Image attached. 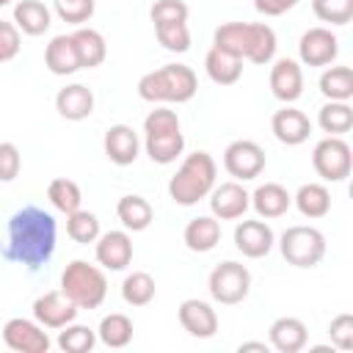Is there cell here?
Segmentation results:
<instances>
[{
    "mask_svg": "<svg viewBox=\"0 0 353 353\" xmlns=\"http://www.w3.org/2000/svg\"><path fill=\"white\" fill-rule=\"evenodd\" d=\"M268 336H270V347L279 350V353H298L309 342L306 323L298 320V317H279V320H273L270 328H268Z\"/></svg>",
    "mask_w": 353,
    "mask_h": 353,
    "instance_id": "obj_20",
    "label": "cell"
},
{
    "mask_svg": "<svg viewBox=\"0 0 353 353\" xmlns=\"http://www.w3.org/2000/svg\"><path fill=\"white\" fill-rule=\"evenodd\" d=\"M320 91L325 99L347 102L353 97V69L350 66H328L320 74Z\"/></svg>",
    "mask_w": 353,
    "mask_h": 353,
    "instance_id": "obj_32",
    "label": "cell"
},
{
    "mask_svg": "<svg viewBox=\"0 0 353 353\" xmlns=\"http://www.w3.org/2000/svg\"><path fill=\"white\" fill-rule=\"evenodd\" d=\"M14 25L25 36H41L52 25V14L41 0H19L14 6Z\"/></svg>",
    "mask_w": 353,
    "mask_h": 353,
    "instance_id": "obj_25",
    "label": "cell"
},
{
    "mask_svg": "<svg viewBox=\"0 0 353 353\" xmlns=\"http://www.w3.org/2000/svg\"><path fill=\"white\" fill-rule=\"evenodd\" d=\"M298 6V0H254V8L265 17H281L287 11H292Z\"/></svg>",
    "mask_w": 353,
    "mask_h": 353,
    "instance_id": "obj_46",
    "label": "cell"
},
{
    "mask_svg": "<svg viewBox=\"0 0 353 353\" xmlns=\"http://www.w3.org/2000/svg\"><path fill=\"white\" fill-rule=\"evenodd\" d=\"M339 55V39L331 28H309L298 41V58L303 66H328Z\"/></svg>",
    "mask_w": 353,
    "mask_h": 353,
    "instance_id": "obj_11",
    "label": "cell"
},
{
    "mask_svg": "<svg viewBox=\"0 0 353 353\" xmlns=\"http://www.w3.org/2000/svg\"><path fill=\"white\" fill-rule=\"evenodd\" d=\"M97 262L99 268L105 270H124L130 262H132V237L121 229H113V232H105L97 237Z\"/></svg>",
    "mask_w": 353,
    "mask_h": 353,
    "instance_id": "obj_15",
    "label": "cell"
},
{
    "mask_svg": "<svg viewBox=\"0 0 353 353\" xmlns=\"http://www.w3.org/2000/svg\"><path fill=\"white\" fill-rule=\"evenodd\" d=\"M292 204L298 207V212L309 221H317V218H325L328 210H331V193L325 185L320 182H306L298 188V193L292 196Z\"/></svg>",
    "mask_w": 353,
    "mask_h": 353,
    "instance_id": "obj_28",
    "label": "cell"
},
{
    "mask_svg": "<svg viewBox=\"0 0 353 353\" xmlns=\"http://www.w3.org/2000/svg\"><path fill=\"white\" fill-rule=\"evenodd\" d=\"M251 207L259 218H281L292 207V196L284 185L279 182H265L251 193Z\"/></svg>",
    "mask_w": 353,
    "mask_h": 353,
    "instance_id": "obj_23",
    "label": "cell"
},
{
    "mask_svg": "<svg viewBox=\"0 0 353 353\" xmlns=\"http://www.w3.org/2000/svg\"><path fill=\"white\" fill-rule=\"evenodd\" d=\"M52 8H55V14H58L63 22L80 28L83 22H88V19L94 17L97 3H94V0H52Z\"/></svg>",
    "mask_w": 353,
    "mask_h": 353,
    "instance_id": "obj_40",
    "label": "cell"
},
{
    "mask_svg": "<svg viewBox=\"0 0 353 353\" xmlns=\"http://www.w3.org/2000/svg\"><path fill=\"white\" fill-rule=\"evenodd\" d=\"M270 130H273V135H276L279 143H284V146H301L309 138V132H312V121H309V116L303 110H298L292 105H284L281 110L273 113Z\"/></svg>",
    "mask_w": 353,
    "mask_h": 353,
    "instance_id": "obj_17",
    "label": "cell"
},
{
    "mask_svg": "<svg viewBox=\"0 0 353 353\" xmlns=\"http://www.w3.org/2000/svg\"><path fill=\"white\" fill-rule=\"evenodd\" d=\"M22 47V36H19V28L14 22H6L0 19V63H8L17 58Z\"/></svg>",
    "mask_w": 353,
    "mask_h": 353,
    "instance_id": "obj_45",
    "label": "cell"
},
{
    "mask_svg": "<svg viewBox=\"0 0 353 353\" xmlns=\"http://www.w3.org/2000/svg\"><path fill=\"white\" fill-rule=\"evenodd\" d=\"M251 207V193L234 179V182H221L210 190V210L218 221H234L243 218Z\"/></svg>",
    "mask_w": 353,
    "mask_h": 353,
    "instance_id": "obj_12",
    "label": "cell"
},
{
    "mask_svg": "<svg viewBox=\"0 0 353 353\" xmlns=\"http://www.w3.org/2000/svg\"><path fill=\"white\" fill-rule=\"evenodd\" d=\"M154 36H157V41H160L168 52H188V50H190V30H188V22L154 25Z\"/></svg>",
    "mask_w": 353,
    "mask_h": 353,
    "instance_id": "obj_38",
    "label": "cell"
},
{
    "mask_svg": "<svg viewBox=\"0 0 353 353\" xmlns=\"http://www.w3.org/2000/svg\"><path fill=\"white\" fill-rule=\"evenodd\" d=\"M77 312L80 309L61 290H50L33 301V320L44 328H63V325L74 323Z\"/></svg>",
    "mask_w": 353,
    "mask_h": 353,
    "instance_id": "obj_13",
    "label": "cell"
},
{
    "mask_svg": "<svg viewBox=\"0 0 353 353\" xmlns=\"http://www.w3.org/2000/svg\"><path fill=\"white\" fill-rule=\"evenodd\" d=\"M185 245L193 254H207L221 243V223L215 215H199L193 221H188L185 232H182Z\"/></svg>",
    "mask_w": 353,
    "mask_h": 353,
    "instance_id": "obj_24",
    "label": "cell"
},
{
    "mask_svg": "<svg viewBox=\"0 0 353 353\" xmlns=\"http://www.w3.org/2000/svg\"><path fill=\"white\" fill-rule=\"evenodd\" d=\"M55 240H58L55 218L47 210L28 204L17 210L8 221V243L3 248V256L28 270H39L55 254Z\"/></svg>",
    "mask_w": 353,
    "mask_h": 353,
    "instance_id": "obj_1",
    "label": "cell"
},
{
    "mask_svg": "<svg viewBox=\"0 0 353 353\" xmlns=\"http://www.w3.org/2000/svg\"><path fill=\"white\" fill-rule=\"evenodd\" d=\"M312 165L325 182H345L353 168V154H350L347 141L342 135H328L317 141L312 152Z\"/></svg>",
    "mask_w": 353,
    "mask_h": 353,
    "instance_id": "obj_8",
    "label": "cell"
},
{
    "mask_svg": "<svg viewBox=\"0 0 353 353\" xmlns=\"http://www.w3.org/2000/svg\"><path fill=\"white\" fill-rule=\"evenodd\" d=\"M276 33L265 22H223L212 33V47L240 58L251 61L256 66H265L276 55Z\"/></svg>",
    "mask_w": 353,
    "mask_h": 353,
    "instance_id": "obj_2",
    "label": "cell"
},
{
    "mask_svg": "<svg viewBox=\"0 0 353 353\" xmlns=\"http://www.w3.org/2000/svg\"><path fill=\"white\" fill-rule=\"evenodd\" d=\"M143 149H146V154H149L152 163L168 165V163H174L185 152V135H182V130L163 132V135H146Z\"/></svg>",
    "mask_w": 353,
    "mask_h": 353,
    "instance_id": "obj_30",
    "label": "cell"
},
{
    "mask_svg": "<svg viewBox=\"0 0 353 353\" xmlns=\"http://www.w3.org/2000/svg\"><path fill=\"white\" fill-rule=\"evenodd\" d=\"M8 3H11V0H0V8H3V6H8Z\"/></svg>",
    "mask_w": 353,
    "mask_h": 353,
    "instance_id": "obj_48",
    "label": "cell"
},
{
    "mask_svg": "<svg viewBox=\"0 0 353 353\" xmlns=\"http://www.w3.org/2000/svg\"><path fill=\"white\" fill-rule=\"evenodd\" d=\"M102 149H105V157L110 163H116V165H132L138 160L141 141H138V132L130 124H113V127L105 130Z\"/></svg>",
    "mask_w": 353,
    "mask_h": 353,
    "instance_id": "obj_18",
    "label": "cell"
},
{
    "mask_svg": "<svg viewBox=\"0 0 353 353\" xmlns=\"http://www.w3.org/2000/svg\"><path fill=\"white\" fill-rule=\"evenodd\" d=\"M215 176H218V165L212 154L193 152L179 163L176 174L168 179V196L179 207H193L210 196V190L215 188Z\"/></svg>",
    "mask_w": 353,
    "mask_h": 353,
    "instance_id": "obj_3",
    "label": "cell"
},
{
    "mask_svg": "<svg viewBox=\"0 0 353 353\" xmlns=\"http://www.w3.org/2000/svg\"><path fill=\"white\" fill-rule=\"evenodd\" d=\"M72 41H74V50H77V58H80V69H94L108 58L105 36L99 30H94V28H83L80 25L72 33Z\"/></svg>",
    "mask_w": 353,
    "mask_h": 353,
    "instance_id": "obj_27",
    "label": "cell"
},
{
    "mask_svg": "<svg viewBox=\"0 0 353 353\" xmlns=\"http://www.w3.org/2000/svg\"><path fill=\"white\" fill-rule=\"evenodd\" d=\"M270 91L279 102L292 105L303 94V69L292 58H279L270 66Z\"/></svg>",
    "mask_w": 353,
    "mask_h": 353,
    "instance_id": "obj_16",
    "label": "cell"
},
{
    "mask_svg": "<svg viewBox=\"0 0 353 353\" xmlns=\"http://www.w3.org/2000/svg\"><path fill=\"white\" fill-rule=\"evenodd\" d=\"M55 110L66 121H83L94 113V94L83 83H72L55 94Z\"/></svg>",
    "mask_w": 353,
    "mask_h": 353,
    "instance_id": "obj_21",
    "label": "cell"
},
{
    "mask_svg": "<svg viewBox=\"0 0 353 353\" xmlns=\"http://www.w3.org/2000/svg\"><path fill=\"white\" fill-rule=\"evenodd\" d=\"M61 292L77 309H97L108 295L105 270L85 259H72L61 273Z\"/></svg>",
    "mask_w": 353,
    "mask_h": 353,
    "instance_id": "obj_5",
    "label": "cell"
},
{
    "mask_svg": "<svg viewBox=\"0 0 353 353\" xmlns=\"http://www.w3.org/2000/svg\"><path fill=\"white\" fill-rule=\"evenodd\" d=\"M317 124H320V130L328 132V135H345V132H350V127H353V108H350L347 102H334V99H328V102L320 108V113H317Z\"/></svg>",
    "mask_w": 353,
    "mask_h": 353,
    "instance_id": "obj_34",
    "label": "cell"
},
{
    "mask_svg": "<svg viewBox=\"0 0 353 353\" xmlns=\"http://www.w3.org/2000/svg\"><path fill=\"white\" fill-rule=\"evenodd\" d=\"M19 168H22V154L17 143L3 141L0 143V182H14L19 176Z\"/></svg>",
    "mask_w": 353,
    "mask_h": 353,
    "instance_id": "obj_44",
    "label": "cell"
},
{
    "mask_svg": "<svg viewBox=\"0 0 353 353\" xmlns=\"http://www.w3.org/2000/svg\"><path fill=\"white\" fill-rule=\"evenodd\" d=\"M281 256L295 268H314L325 256V234L314 226H287L279 237Z\"/></svg>",
    "mask_w": 353,
    "mask_h": 353,
    "instance_id": "obj_6",
    "label": "cell"
},
{
    "mask_svg": "<svg viewBox=\"0 0 353 353\" xmlns=\"http://www.w3.org/2000/svg\"><path fill=\"white\" fill-rule=\"evenodd\" d=\"M132 320L121 312H110L102 317L99 328H97V339L108 347H127L132 342Z\"/></svg>",
    "mask_w": 353,
    "mask_h": 353,
    "instance_id": "obj_31",
    "label": "cell"
},
{
    "mask_svg": "<svg viewBox=\"0 0 353 353\" xmlns=\"http://www.w3.org/2000/svg\"><path fill=\"white\" fill-rule=\"evenodd\" d=\"M328 336L331 345L339 350H353V314L342 312L328 323Z\"/></svg>",
    "mask_w": 353,
    "mask_h": 353,
    "instance_id": "obj_43",
    "label": "cell"
},
{
    "mask_svg": "<svg viewBox=\"0 0 353 353\" xmlns=\"http://www.w3.org/2000/svg\"><path fill=\"white\" fill-rule=\"evenodd\" d=\"M312 11L320 22L347 25L353 19V0H312Z\"/></svg>",
    "mask_w": 353,
    "mask_h": 353,
    "instance_id": "obj_39",
    "label": "cell"
},
{
    "mask_svg": "<svg viewBox=\"0 0 353 353\" xmlns=\"http://www.w3.org/2000/svg\"><path fill=\"white\" fill-rule=\"evenodd\" d=\"M234 245L248 259H262L273 251L276 234L265 221H240L234 226Z\"/></svg>",
    "mask_w": 353,
    "mask_h": 353,
    "instance_id": "obj_14",
    "label": "cell"
},
{
    "mask_svg": "<svg viewBox=\"0 0 353 353\" xmlns=\"http://www.w3.org/2000/svg\"><path fill=\"white\" fill-rule=\"evenodd\" d=\"M237 350H240V353H245V350H259V353H268V350H270V345H265V342H240V345H237Z\"/></svg>",
    "mask_w": 353,
    "mask_h": 353,
    "instance_id": "obj_47",
    "label": "cell"
},
{
    "mask_svg": "<svg viewBox=\"0 0 353 353\" xmlns=\"http://www.w3.org/2000/svg\"><path fill=\"white\" fill-rule=\"evenodd\" d=\"M207 290H210L212 301H218L223 306H234V303H240V301L248 298L251 273H248V268L243 262L226 259V262H221V265H215L210 270Z\"/></svg>",
    "mask_w": 353,
    "mask_h": 353,
    "instance_id": "obj_7",
    "label": "cell"
},
{
    "mask_svg": "<svg viewBox=\"0 0 353 353\" xmlns=\"http://www.w3.org/2000/svg\"><path fill=\"white\" fill-rule=\"evenodd\" d=\"M97 345V331L80 323H69L58 334V347L63 353H91Z\"/></svg>",
    "mask_w": 353,
    "mask_h": 353,
    "instance_id": "obj_37",
    "label": "cell"
},
{
    "mask_svg": "<svg viewBox=\"0 0 353 353\" xmlns=\"http://www.w3.org/2000/svg\"><path fill=\"white\" fill-rule=\"evenodd\" d=\"M3 342H6V347L17 350V353H47L52 345L44 325H39L36 320H28V317H11L3 325Z\"/></svg>",
    "mask_w": 353,
    "mask_h": 353,
    "instance_id": "obj_10",
    "label": "cell"
},
{
    "mask_svg": "<svg viewBox=\"0 0 353 353\" xmlns=\"http://www.w3.org/2000/svg\"><path fill=\"white\" fill-rule=\"evenodd\" d=\"M199 91V77L190 66L185 63H165L154 72H146L141 80H138V97L143 102H188L193 99Z\"/></svg>",
    "mask_w": 353,
    "mask_h": 353,
    "instance_id": "obj_4",
    "label": "cell"
},
{
    "mask_svg": "<svg viewBox=\"0 0 353 353\" xmlns=\"http://www.w3.org/2000/svg\"><path fill=\"white\" fill-rule=\"evenodd\" d=\"M179 325L196 336V339H210L215 336L218 331V314L215 309L207 303V301H199V298H188L179 303Z\"/></svg>",
    "mask_w": 353,
    "mask_h": 353,
    "instance_id": "obj_19",
    "label": "cell"
},
{
    "mask_svg": "<svg viewBox=\"0 0 353 353\" xmlns=\"http://www.w3.org/2000/svg\"><path fill=\"white\" fill-rule=\"evenodd\" d=\"M265 149L256 143V141H248V138H240V141H232L226 149H223V168L229 171V176H234L237 182H248V179H256L262 171H265Z\"/></svg>",
    "mask_w": 353,
    "mask_h": 353,
    "instance_id": "obj_9",
    "label": "cell"
},
{
    "mask_svg": "<svg viewBox=\"0 0 353 353\" xmlns=\"http://www.w3.org/2000/svg\"><path fill=\"white\" fill-rule=\"evenodd\" d=\"M188 6L182 0H157L149 11L154 25H165V22H188Z\"/></svg>",
    "mask_w": 353,
    "mask_h": 353,
    "instance_id": "obj_42",
    "label": "cell"
},
{
    "mask_svg": "<svg viewBox=\"0 0 353 353\" xmlns=\"http://www.w3.org/2000/svg\"><path fill=\"white\" fill-rule=\"evenodd\" d=\"M204 69L215 85H234L243 74V61L218 47H210V52L204 55Z\"/></svg>",
    "mask_w": 353,
    "mask_h": 353,
    "instance_id": "obj_29",
    "label": "cell"
},
{
    "mask_svg": "<svg viewBox=\"0 0 353 353\" xmlns=\"http://www.w3.org/2000/svg\"><path fill=\"white\" fill-rule=\"evenodd\" d=\"M116 215H119V221H121V226H124L127 232H143V229H149V223L154 221L152 204H149L143 196H138V193L121 196L119 204H116Z\"/></svg>",
    "mask_w": 353,
    "mask_h": 353,
    "instance_id": "obj_26",
    "label": "cell"
},
{
    "mask_svg": "<svg viewBox=\"0 0 353 353\" xmlns=\"http://www.w3.org/2000/svg\"><path fill=\"white\" fill-rule=\"evenodd\" d=\"M154 292H157V284L146 270H132L121 281V298L130 306H149L154 301Z\"/></svg>",
    "mask_w": 353,
    "mask_h": 353,
    "instance_id": "obj_33",
    "label": "cell"
},
{
    "mask_svg": "<svg viewBox=\"0 0 353 353\" xmlns=\"http://www.w3.org/2000/svg\"><path fill=\"white\" fill-rule=\"evenodd\" d=\"M66 234L74 240V243H80V245H88V243H97V237L102 234L99 232V218L94 215V212H88V210H74V212H69L66 215Z\"/></svg>",
    "mask_w": 353,
    "mask_h": 353,
    "instance_id": "obj_36",
    "label": "cell"
},
{
    "mask_svg": "<svg viewBox=\"0 0 353 353\" xmlns=\"http://www.w3.org/2000/svg\"><path fill=\"white\" fill-rule=\"evenodd\" d=\"M47 199L52 201V207L63 215L80 210L83 204V193H80V185L74 179H66V176H58L47 185Z\"/></svg>",
    "mask_w": 353,
    "mask_h": 353,
    "instance_id": "obj_35",
    "label": "cell"
},
{
    "mask_svg": "<svg viewBox=\"0 0 353 353\" xmlns=\"http://www.w3.org/2000/svg\"><path fill=\"white\" fill-rule=\"evenodd\" d=\"M179 130V116L171 108H154L143 119V132L146 135H163V132H176Z\"/></svg>",
    "mask_w": 353,
    "mask_h": 353,
    "instance_id": "obj_41",
    "label": "cell"
},
{
    "mask_svg": "<svg viewBox=\"0 0 353 353\" xmlns=\"http://www.w3.org/2000/svg\"><path fill=\"white\" fill-rule=\"evenodd\" d=\"M44 66L58 74V77H66V74H74L80 69V58H77V50H74V41H72V33H61V36H52L50 44L44 47Z\"/></svg>",
    "mask_w": 353,
    "mask_h": 353,
    "instance_id": "obj_22",
    "label": "cell"
}]
</instances>
